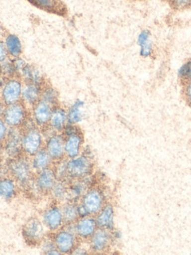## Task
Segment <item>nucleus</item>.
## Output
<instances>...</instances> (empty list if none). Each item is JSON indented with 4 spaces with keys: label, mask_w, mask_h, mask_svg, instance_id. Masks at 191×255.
<instances>
[{
    "label": "nucleus",
    "mask_w": 191,
    "mask_h": 255,
    "mask_svg": "<svg viewBox=\"0 0 191 255\" xmlns=\"http://www.w3.org/2000/svg\"><path fill=\"white\" fill-rule=\"evenodd\" d=\"M31 118L28 108L22 102L6 106L3 120L10 128L21 129Z\"/></svg>",
    "instance_id": "0eeeda50"
},
{
    "label": "nucleus",
    "mask_w": 191,
    "mask_h": 255,
    "mask_svg": "<svg viewBox=\"0 0 191 255\" xmlns=\"http://www.w3.org/2000/svg\"><path fill=\"white\" fill-rule=\"evenodd\" d=\"M137 44L140 47V55L143 58H148L152 55V48L151 33L149 30L141 31L137 36Z\"/></svg>",
    "instance_id": "cd10ccee"
},
{
    "label": "nucleus",
    "mask_w": 191,
    "mask_h": 255,
    "mask_svg": "<svg viewBox=\"0 0 191 255\" xmlns=\"http://www.w3.org/2000/svg\"><path fill=\"white\" fill-rule=\"evenodd\" d=\"M20 73V78L25 81V83H34L43 86V77L35 67L25 64Z\"/></svg>",
    "instance_id": "a878e982"
},
{
    "label": "nucleus",
    "mask_w": 191,
    "mask_h": 255,
    "mask_svg": "<svg viewBox=\"0 0 191 255\" xmlns=\"http://www.w3.org/2000/svg\"><path fill=\"white\" fill-rule=\"evenodd\" d=\"M85 103L82 100H76L70 107L67 112V122L68 124L77 125L82 122L84 119L83 108Z\"/></svg>",
    "instance_id": "393cba45"
},
{
    "label": "nucleus",
    "mask_w": 191,
    "mask_h": 255,
    "mask_svg": "<svg viewBox=\"0 0 191 255\" xmlns=\"http://www.w3.org/2000/svg\"><path fill=\"white\" fill-rule=\"evenodd\" d=\"M54 107L40 100L31 108V118L36 126L41 129L49 127Z\"/></svg>",
    "instance_id": "4468645a"
},
{
    "label": "nucleus",
    "mask_w": 191,
    "mask_h": 255,
    "mask_svg": "<svg viewBox=\"0 0 191 255\" xmlns=\"http://www.w3.org/2000/svg\"><path fill=\"white\" fill-rule=\"evenodd\" d=\"M10 128L3 119H0V144H3L8 135Z\"/></svg>",
    "instance_id": "f704fd0d"
},
{
    "label": "nucleus",
    "mask_w": 191,
    "mask_h": 255,
    "mask_svg": "<svg viewBox=\"0 0 191 255\" xmlns=\"http://www.w3.org/2000/svg\"><path fill=\"white\" fill-rule=\"evenodd\" d=\"M73 229L79 240L88 243L98 229L95 216H88L79 218L77 222L73 225Z\"/></svg>",
    "instance_id": "2eb2a0df"
},
{
    "label": "nucleus",
    "mask_w": 191,
    "mask_h": 255,
    "mask_svg": "<svg viewBox=\"0 0 191 255\" xmlns=\"http://www.w3.org/2000/svg\"><path fill=\"white\" fill-rule=\"evenodd\" d=\"M40 246H41L42 252L45 255H61L59 251L57 249L56 246H55V243H54L53 240H52V236H46L44 240L40 243Z\"/></svg>",
    "instance_id": "2f4dec72"
},
{
    "label": "nucleus",
    "mask_w": 191,
    "mask_h": 255,
    "mask_svg": "<svg viewBox=\"0 0 191 255\" xmlns=\"http://www.w3.org/2000/svg\"><path fill=\"white\" fill-rule=\"evenodd\" d=\"M53 202L63 204L68 201L69 183L64 180H58L49 193Z\"/></svg>",
    "instance_id": "b1692460"
},
{
    "label": "nucleus",
    "mask_w": 191,
    "mask_h": 255,
    "mask_svg": "<svg viewBox=\"0 0 191 255\" xmlns=\"http://www.w3.org/2000/svg\"><path fill=\"white\" fill-rule=\"evenodd\" d=\"M172 5L177 9H185L191 7V0H171Z\"/></svg>",
    "instance_id": "c9c22d12"
},
{
    "label": "nucleus",
    "mask_w": 191,
    "mask_h": 255,
    "mask_svg": "<svg viewBox=\"0 0 191 255\" xmlns=\"http://www.w3.org/2000/svg\"><path fill=\"white\" fill-rule=\"evenodd\" d=\"M30 159H31V166L35 173L53 167L54 165L53 160L44 148L39 150Z\"/></svg>",
    "instance_id": "5701e85b"
},
{
    "label": "nucleus",
    "mask_w": 191,
    "mask_h": 255,
    "mask_svg": "<svg viewBox=\"0 0 191 255\" xmlns=\"http://www.w3.org/2000/svg\"><path fill=\"white\" fill-rule=\"evenodd\" d=\"M67 124V110L58 105L54 107L48 128L53 132L62 133Z\"/></svg>",
    "instance_id": "412c9836"
},
{
    "label": "nucleus",
    "mask_w": 191,
    "mask_h": 255,
    "mask_svg": "<svg viewBox=\"0 0 191 255\" xmlns=\"http://www.w3.org/2000/svg\"><path fill=\"white\" fill-rule=\"evenodd\" d=\"M2 144L4 155L7 156V159L17 157L23 154L21 129L10 128L8 135Z\"/></svg>",
    "instance_id": "f8f14e48"
},
{
    "label": "nucleus",
    "mask_w": 191,
    "mask_h": 255,
    "mask_svg": "<svg viewBox=\"0 0 191 255\" xmlns=\"http://www.w3.org/2000/svg\"><path fill=\"white\" fill-rule=\"evenodd\" d=\"M98 228L113 231L114 227V209L112 204L107 203L102 209L95 216Z\"/></svg>",
    "instance_id": "aec40b11"
},
{
    "label": "nucleus",
    "mask_w": 191,
    "mask_h": 255,
    "mask_svg": "<svg viewBox=\"0 0 191 255\" xmlns=\"http://www.w3.org/2000/svg\"><path fill=\"white\" fill-rule=\"evenodd\" d=\"M23 154L31 158L44 148L45 136L43 130L36 126L31 118L21 128Z\"/></svg>",
    "instance_id": "f03ea898"
},
{
    "label": "nucleus",
    "mask_w": 191,
    "mask_h": 255,
    "mask_svg": "<svg viewBox=\"0 0 191 255\" xmlns=\"http://www.w3.org/2000/svg\"><path fill=\"white\" fill-rule=\"evenodd\" d=\"M93 174L80 180H70L69 182L68 201L79 202L85 192L94 185Z\"/></svg>",
    "instance_id": "f3484780"
},
{
    "label": "nucleus",
    "mask_w": 191,
    "mask_h": 255,
    "mask_svg": "<svg viewBox=\"0 0 191 255\" xmlns=\"http://www.w3.org/2000/svg\"><path fill=\"white\" fill-rule=\"evenodd\" d=\"M63 216L65 225H73L79 219L77 210V203L72 201H67L61 205Z\"/></svg>",
    "instance_id": "bb28decb"
},
{
    "label": "nucleus",
    "mask_w": 191,
    "mask_h": 255,
    "mask_svg": "<svg viewBox=\"0 0 191 255\" xmlns=\"http://www.w3.org/2000/svg\"><path fill=\"white\" fill-rule=\"evenodd\" d=\"M47 232L41 219L35 216L28 219L22 228V237L30 246L40 245L47 236Z\"/></svg>",
    "instance_id": "6e6552de"
},
{
    "label": "nucleus",
    "mask_w": 191,
    "mask_h": 255,
    "mask_svg": "<svg viewBox=\"0 0 191 255\" xmlns=\"http://www.w3.org/2000/svg\"><path fill=\"white\" fill-rule=\"evenodd\" d=\"M178 76L179 78L191 81V61L185 62L179 68Z\"/></svg>",
    "instance_id": "72a5a7b5"
},
{
    "label": "nucleus",
    "mask_w": 191,
    "mask_h": 255,
    "mask_svg": "<svg viewBox=\"0 0 191 255\" xmlns=\"http://www.w3.org/2000/svg\"><path fill=\"white\" fill-rule=\"evenodd\" d=\"M58 180L53 167H51L35 173L26 191L35 196L49 195L51 190Z\"/></svg>",
    "instance_id": "7ed1b4c3"
},
{
    "label": "nucleus",
    "mask_w": 191,
    "mask_h": 255,
    "mask_svg": "<svg viewBox=\"0 0 191 255\" xmlns=\"http://www.w3.org/2000/svg\"><path fill=\"white\" fill-rule=\"evenodd\" d=\"M186 98L188 103L191 105V81L190 82L189 84L187 86Z\"/></svg>",
    "instance_id": "ea45409f"
},
{
    "label": "nucleus",
    "mask_w": 191,
    "mask_h": 255,
    "mask_svg": "<svg viewBox=\"0 0 191 255\" xmlns=\"http://www.w3.org/2000/svg\"><path fill=\"white\" fill-rule=\"evenodd\" d=\"M34 6L49 13L64 15L67 9L61 0H27Z\"/></svg>",
    "instance_id": "4be33fe9"
},
{
    "label": "nucleus",
    "mask_w": 191,
    "mask_h": 255,
    "mask_svg": "<svg viewBox=\"0 0 191 255\" xmlns=\"http://www.w3.org/2000/svg\"><path fill=\"white\" fill-rule=\"evenodd\" d=\"M5 165L9 176L16 180L19 187L26 190L35 174L30 157L22 154L17 157L10 158L7 159Z\"/></svg>",
    "instance_id": "f257e3e1"
},
{
    "label": "nucleus",
    "mask_w": 191,
    "mask_h": 255,
    "mask_svg": "<svg viewBox=\"0 0 191 255\" xmlns=\"http://www.w3.org/2000/svg\"><path fill=\"white\" fill-rule=\"evenodd\" d=\"M41 100L46 101L52 107H56L58 103V92L51 86H43L42 89Z\"/></svg>",
    "instance_id": "7c9ffc66"
},
{
    "label": "nucleus",
    "mask_w": 191,
    "mask_h": 255,
    "mask_svg": "<svg viewBox=\"0 0 191 255\" xmlns=\"http://www.w3.org/2000/svg\"><path fill=\"white\" fill-rule=\"evenodd\" d=\"M54 170L56 173L57 177L58 180H64V181L68 182L69 177L68 171H67V158L60 161V162H55L53 165Z\"/></svg>",
    "instance_id": "473e14b6"
},
{
    "label": "nucleus",
    "mask_w": 191,
    "mask_h": 255,
    "mask_svg": "<svg viewBox=\"0 0 191 255\" xmlns=\"http://www.w3.org/2000/svg\"><path fill=\"white\" fill-rule=\"evenodd\" d=\"M51 234L55 246L61 255H72V252L80 242L73 225H65Z\"/></svg>",
    "instance_id": "423d86ee"
},
{
    "label": "nucleus",
    "mask_w": 191,
    "mask_h": 255,
    "mask_svg": "<svg viewBox=\"0 0 191 255\" xmlns=\"http://www.w3.org/2000/svg\"><path fill=\"white\" fill-rule=\"evenodd\" d=\"M23 84L20 77L0 79V100L4 105L20 102Z\"/></svg>",
    "instance_id": "39448f33"
},
{
    "label": "nucleus",
    "mask_w": 191,
    "mask_h": 255,
    "mask_svg": "<svg viewBox=\"0 0 191 255\" xmlns=\"http://www.w3.org/2000/svg\"><path fill=\"white\" fill-rule=\"evenodd\" d=\"M80 202L86 207L90 216H95L107 204L105 194L98 186L90 188L81 198Z\"/></svg>",
    "instance_id": "1a4fd4ad"
},
{
    "label": "nucleus",
    "mask_w": 191,
    "mask_h": 255,
    "mask_svg": "<svg viewBox=\"0 0 191 255\" xmlns=\"http://www.w3.org/2000/svg\"><path fill=\"white\" fill-rule=\"evenodd\" d=\"M6 106L4 103L0 100V119H2L3 115H4V110H5Z\"/></svg>",
    "instance_id": "a19ab883"
},
{
    "label": "nucleus",
    "mask_w": 191,
    "mask_h": 255,
    "mask_svg": "<svg viewBox=\"0 0 191 255\" xmlns=\"http://www.w3.org/2000/svg\"><path fill=\"white\" fill-rule=\"evenodd\" d=\"M77 210L79 218L86 217V216H90L86 207L80 201L77 203Z\"/></svg>",
    "instance_id": "58836bf2"
},
{
    "label": "nucleus",
    "mask_w": 191,
    "mask_h": 255,
    "mask_svg": "<svg viewBox=\"0 0 191 255\" xmlns=\"http://www.w3.org/2000/svg\"><path fill=\"white\" fill-rule=\"evenodd\" d=\"M19 186L16 180L7 175L0 178V198L6 201L14 199L19 192Z\"/></svg>",
    "instance_id": "6ab92c4d"
},
{
    "label": "nucleus",
    "mask_w": 191,
    "mask_h": 255,
    "mask_svg": "<svg viewBox=\"0 0 191 255\" xmlns=\"http://www.w3.org/2000/svg\"><path fill=\"white\" fill-rule=\"evenodd\" d=\"M17 70L14 65L13 61L6 59L4 62L0 63V77L1 78H11L16 77L17 75Z\"/></svg>",
    "instance_id": "c756f323"
},
{
    "label": "nucleus",
    "mask_w": 191,
    "mask_h": 255,
    "mask_svg": "<svg viewBox=\"0 0 191 255\" xmlns=\"http://www.w3.org/2000/svg\"><path fill=\"white\" fill-rule=\"evenodd\" d=\"M64 136L66 158L72 159L82 154L84 150V136L82 130L79 129L73 133Z\"/></svg>",
    "instance_id": "dca6fc26"
},
{
    "label": "nucleus",
    "mask_w": 191,
    "mask_h": 255,
    "mask_svg": "<svg viewBox=\"0 0 191 255\" xmlns=\"http://www.w3.org/2000/svg\"><path fill=\"white\" fill-rule=\"evenodd\" d=\"M69 182L70 180H80L94 173V164L93 157L82 153L72 159H67Z\"/></svg>",
    "instance_id": "20e7f679"
},
{
    "label": "nucleus",
    "mask_w": 191,
    "mask_h": 255,
    "mask_svg": "<svg viewBox=\"0 0 191 255\" xmlns=\"http://www.w3.org/2000/svg\"><path fill=\"white\" fill-rule=\"evenodd\" d=\"M43 86L34 83H25L22 89L21 101L28 108H32L41 100Z\"/></svg>",
    "instance_id": "a211bd4d"
},
{
    "label": "nucleus",
    "mask_w": 191,
    "mask_h": 255,
    "mask_svg": "<svg viewBox=\"0 0 191 255\" xmlns=\"http://www.w3.org/2000/svg\"><path fill=\"white\" fill-rule=\"evenodd\" d=\"M41 220L48 232L51 234L65 226L61 206L58 203L54 202L43 210Z\"/></svg>",
    "instance_id": "9d476101"
},
{
    "label": "nucleus",
    "mask_w": 191,
    "mask_h": 255,
    "mask_svg": "<svg viewBox=\"0 0 191 255\" xmlns=\"http://www.w3.org/2000/svg\"><path fill=\"white\" fill-rule=\"evenodd\" d=\"M7 56H8V53L6 49L5 44L3 41H0V63L7 59Z\"/></svg>",
    "instance_id": "4c0bfd02"
},
{
    "label": "nucleus",
    "mask_w": 191,
    "mask_h": 255,
    "mask_svg": "<svg viewBox=\"0 0 191 255\" xmlns=\"http://www.w3.org/2000/svg\"><path fill=\"white\" fill-rule=\"evenodd\" d=\"M113 238L111 231L98 228L88 242L91 253H104L108 250Z\"/></svg>",
    "instance_id": "ddd939ff"
},
{
    "label": "nucleus",
    "mask_w": 191,
    "mask_h": 255,
    "mask_svg": "<svg viewBox=\"0 0 191 255\" xmlns=\"http://www.w3.org/2000/svg\"><path fill=\"white\" fill-rule=\"evenodd\" d=\"M5 47L8 55L13 59H17L22 53V44L16 35H8L5 39Z\"/></svg>",
    "instance_id": "c85d7f7f"
},
{
    "label": "nucleus",
    "mask_w": 191,
    "mask_h": 255,
    "mask_svg": "<svg viewBox=\"0 0 191 255\" xmlns=\"http://www.w3.org/2000/svg\"><path fill=\"white\" fill-rule=\"evenodd\" d=\"M64 134L52 132L45 137L44 149L49 153L54 163L66 159Z\"/></svg>",
    "instance_id": "9b49d317"
},
{
    "label": "nucleus",
    "mask_w": 191,
    "mask_h": 255,
    "mask_svg": "<svg viewBox=\"0 0 191 255\" xmlns=\"http://www.w3.org/2000/svg\"><path fill=\"white\" fill-rule=\"evenodd\" d=\"M90 252H91V250H90L89 246H88V247L82 246V241H81V243L79 242V244L75 248L74 250L72 252V255H88Z\"/></svg>",
    "instance_id": "e433bc0d"
}]
</instances>
